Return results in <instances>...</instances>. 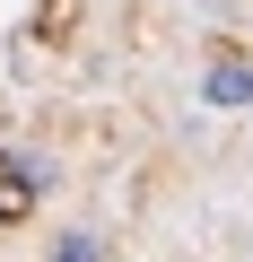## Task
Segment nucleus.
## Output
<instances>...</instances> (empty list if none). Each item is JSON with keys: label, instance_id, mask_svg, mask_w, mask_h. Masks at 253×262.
<instances>
[{"label": "nucleus", "instance_id": "obj_1", "mask_svg": "<svg viewBox=\"0 0 253 262\" xmlns=\"http://www.w3.org/2000/svg\"><path fill=\"white\" fill-rule=\"evenodd\" d=\"M201 105H210V114H244V105H253V61H236V53L210 61V70H201Z\"/></svg>", "mask_w": 253, "mask_h": 262}, {"label": "nucleus", "instance_id": "obj_2", "mask_svg": "<svg viewBox=\"0 0 253 262\" xmlns=\"http://www.w3.org/2000/svg\"><path fill=\"white\" fill-rule=\"evenodd\" d=\"M35 184H44L35 158H0V219H27L35 210Z\"/></svg>", "mask_w": 253, "mask_h": 262}, {"label": "nucleus", "instance_id": "obj_3", "mask_svg": "<svg viewBox=\"0 0 253 262\" xmlns=\"http://www.w3.org/2000/svg\"><path fill=\"white\" fill-rule=\"evenodd\" d=\"M53 262H105V245H96V236L79 227V236H61V253H53Z\"/></svg>", "mask_w": 253, "mask_h": 262}]
</instances>
